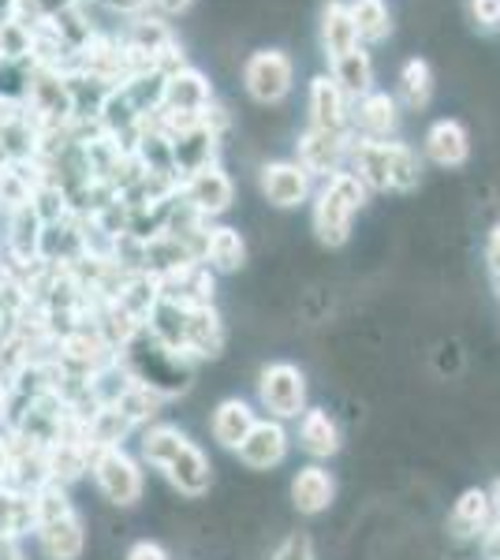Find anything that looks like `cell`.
<instances>
[{
  "instance_id": "cell-8",
  "label": "cell",
  "mask_w": 500,
  "mask_h": 560,
  "mask_svg": "<svg viewBox=\"0 0 500 560\" xmlns=\"http://www.w3.org/2000/svg\"><path fill=\"white\" fill-rule=\"evenodd\" d=\"M292 79H295V68L280 49H261L243 65V86H247V94L261 105L284 102L288 90H292Z\"/></svg>"
},
{
  "instance_id": "cell-3",
  "label": "cell",
  "mask_w": 500,
  "mask_h": 560,
  "mask_svg": "<svg viewBox=\"0 0 500 560\" xmlns=\"http://www.w3.org/2000/svg\"><path fill=\"white\" fill-rule=\"evenodd\" d=\"M34 501V535L42 553L49 560H79L86 549V527L79 520L75 504L60 482H45L31 493Z\"/></svg>"
},
{
  "instance_id": "cell-25",
  "label": "cell",
  "mask_w": 500,
  "mask_h": 560,
  "mask_svg": "<svg viewBox=\"0 0 500 560\" xmlns=\"http://www.w3.org/2000/svg\"><path fill=\"white\" fill-rule=\"evenodd\" d=\"M351 20L359 26V42H385L393 34V15H388L385 0H354Z\"/></svg>"
},
{
  "instance_id": "cell-20",
  "label": "cell",
  "mask_w": 500,
  "mask_h": 560,
  "mask_svg": "<svg viewBox=\"0 0 500 560\" xmlns=\"http://www.w3.org/2000/svg\"><path fill=\"white\" fill-rule=\"evenodd\" d=\"M426 158L441 168H460L470 158V139L456 120H438L426 131Z\"/></svg>"
},
{
  "instance_id": "cell-23",
  "label": "cell",
  "mask_w": 500,
  "mask_h": 560,
  "mask_svg": "<svg viewBox=\"0 0 500 560\" xmlns=\"http://www.w3.org/2000/svg\"><path fill=\"white\" fill-rule=\"evenodd\" d=\"M333 83L344 90L348 102H359L374 90V65H370V52L362 45L333 60Z\"/></svg>"
},
{
  "instance_id": "cell-30",
  "label": "cell",
  "mask_w": 500,
  "mask_h": 560,
  "mask_svg": "<svg viewBox=\"0 0 500 560\" xmlns=\"http://www.w3.org/2000/svg\"><path fill=\"white\" fill-rule=\"evenodd\" d=\"M127 560H168V553L158 541H135V546L127 549Z\"/></svg>"
},
{
  "instance_id": "cell-7",
  "label": "cell",
  "mask_w": 500,
  "mask_h": 560,
  "mask_svg": "<svg viewBox=\"0 0 500 560\" xmlns=\"http://www.w3.org/2000/svg\"><path fill=\"white\" fill-rule=\"evenodd\" d=\"M258 404L277 422H295L306 411V374L295 363H269L258 374Z\"/></svg>"
},
{
  "instance_id": "cell-39",
  "label": "cell",
  "mask_w": 500,
  "mask_h": 560,
  "mask_svg": "<svg viewBox=\"0 0 500 560\" xmlns=\"http://www.w3.org/2000/svg\"><path fill=\"white\" fill-rule=\"evenodd\" d=\"M75 4H79V8H83V4H86V0H75Z\"/></svg>"
},
{
  "instance_id": "cell-24",
  "label": "cell",
  "mask_w": 500,
  "mask_h": 560,
  "mask_svg": "<svg viewBox=\"0 0 500 560\" xmlns=\"http://www.w3.org/2000/svg\"><path fill=\"white\" fill-rule=\"evenodd\" d=\"M247 261V243L235 229H209L202 243V266L213 273H235Z\"/></svg>"
},
{
  "instance_id": "cell-26",
  "label": "cell",
  "mask_w": 500,
  "mask_h": 560,
  "mask_svg": "<svg viewBox=\"0 0 500 560\" xmlns=\"http://www.w3.org/2000/svg\"><path fill=\"white\" fill-rule=\"evenodd\" d=\"M399 94H404V105L407 108H426L433 97V71L426 60H407L404 71H399Z\"/></svg>"
},
{
  "instance_id": "cell-10",
  "label": "cell",
  "mask_w": 500,
  "mask_h": 560,
  "mask_svg": "<svg viewBox=\"0 0 500 560\" xmlns=\"http://www.w3.org/2000/svg\"><path fill=\"white\" fill-rule=\"evenodd\" d=\"M348 150H351L348 131L311 128L303 139H299V165H303L311 176L329 179L333 173H344V168H348Z\"/></svg>"
},
{
  "instance_id": "cell-17",
  "label": "cell",
  "mask_w": 500,
  "mask_h": 560,
  "mask_svg": "<svg viewBox=\"0 0 500 560\" xmlns=\"http://www.w3.org/2000/svg\"><path fill=\"white\" fill-rule=\"evenodd\" d=\"M354 131H359V139H370V142H385L388 135L396 131V102L388 94H377V90H370L367 97H359L354 102Z\"/></svg>"
},
{
  "instance_id": "cell-35",
  "label": "cell",
  "mask_w": 500,
  "mask_h": 560,
  "mask_svg": "<svg viewBox=\"0 0 500 560\" xmlns=\"http://www.w3.org/2000/svg\"><path fill=\"white\" fill-rule=\"evenodd\" d=\"M0 560H23V557H20V549H15V541L0 538Z\"/></svg>"
},
{
  "instance_id": "cell-36",
  "label": "cell",
  "mask_w": 500,
  "mask_h": 560,
  "mask_svg": "<svg viewBox=\"0 0 500 560\" xmlns=\"http://www.w3.org/2000/svg\"><path fill=\"white\" fill-rule=\"evenodd\" d=\"M489 504H493V520H500V478L489 486Z\"/></svg>"
},
{
  "instance_id": "cell-37",
  "label": "cell",
  "mask_w": 500,
  "mask_h": 560,
  "mask_svg": "<svg viewBox=\"0 0 500 560\" xmlns=\"http://www.w3.org/2000/svg\"><path fill=\"white\" fill-rule=\"evenodd\" d=\"M4 404H8V396H4V388H0V419H4Z\"/></svg>"
},
{
  "instance_id": "cell-14",
  "label": "cell",
  "mask_w": 500,
  "mask_h": 560,
  "mask_svg": "<svg viewBox=\"0 0 500 560\" xmlns=\"http://www.w3.org/2000/svg\"><path fill=\"white\" fill-rule=\"evenodd\" d=\"M333 497H336V482H333L329 467H322V464L299 467L292 478V504L299 516H322V512H329Z\"/></svg>"
},
{
  "instance_id": "cell-22",
  "label": "cell",
  "mask_w": 500,
  "mask_h": 560,
  "mask_svg": "<svg viewBox=\"0 0 500 560\" xmlns=\"http://www.w3.org/2000/svg\"><path fill=\"white\" fill-rule=\"evenodd\" d=\"M322 45H325V57L336 60L344 57V52L359 49V26L351 20V4H344V0H333L329 8H325L322 15Z\"/></svg>"
},
{
  "instance_id": "cell-1",
  "label": "cell",
  "mask_w": 500,
  "mask_h": 560,
  "mask_svg": "<svg viewBox=\"0 0 500 560\" xmlns=\"http://www.w3.org/2000/svg\"><path fill=\"white\" fill-rule=\"evenodd\" d=\"M139 448H142V459H147L150 467H158V471L168 478L172 490L184 493L187 501L206 497L209 486H213V467H209V456L187 438L184 430L168 427V422L147 427V430H142Z\"/></svg>"
},
{
  "instance_id": "cell-34",
  "label": "cell",
  "mask_w": 500,
  "mask_h": 560,
  "mask_svg": "<svg viewBox=\"0 0 500 560\" xmlns=\"http://www.w3.org/2000/svg\"><path fill=\"white\" fill-rule=\"evenodd\" d=\"M153 4L161 8V12L165 15H184L190 4H195V0H153Z\"/></svg>"
},
{
  "instance_id": "cell-28",
  "label": "cell",
  "mask_w": 500,
  "mask_h": 560,
  "mask_svg": "<svg viewBox=\"0 0 500 560\" xmlns=\"http://www.w3.org/2000/svg\"><path fill=\"white\" fill-rule=\"evenodd\" d=\"M470 15H475L478 26L497 31L500 26V0H470Z\"/></svg>"
},
{
  "instance_id": "cell-31",
  "label": "cell",
  "mask_w": 500,
  "mask_h": 560,
  "mask_svg": "<svg viewBox=\"0 0 500 560\" xmlns=\"http://www.w3.org/2000/svg\"><path fill=\"white\" fill-rule=\"evenodd\" d=\"M105 4L113 8V12H120V15H142L153 0H105Z\"/></svg>"
},
{
  "instance_id": "cell-27",
  "label": "cell",
  "mask_w": 500,
  "mask_h": 560,
  "mask_svg": "<svg viewBox=\"0 0 500 560\" xmlns=\"http://www.w3.org/2000/svg\"><path fill=\"white\" fill-rule=\"evenodd\" d=\"M269 560H317L314 557V541L295 530V535H288L277 549H272Z\"/></svg>"
},
{
  "instance_id": "cell-18",
  "label": "cell",
  "mask_w": 500,
  "mask_h": 560,
  "mask_svg": "<svg viewBox=\"0 0 500 560\" xmlns=\"http://www.w3.org/2000/svg\"><path fill=\"white\" fill-rule=\"evenodd\" d=\"M493 523V504H489V490H463L460 501L449 512V535L456 541L478 538L481 530Z\"/></svg>"
},
{
  "instance_id": "cell-5",
  "label": "cell",
  "mask_w": 500,
  "mask_h": 560,
  "mask_svg": "<svg viewBox=\"0 0 500 560\" xmlns=\"http://www.w3.org/2000/svg\"><path fill=\"white\" fill-rule=\"evenodd\" d=\"M367 202V187L354 173H333L325 179V187L314 198V232L325 247H344L351 236V221L354 213Z\"/></svg>"
},
{
  "instance_id": "cell-13",
  "label": "cell",
  "mask_w": 500,
  "mask_h": 560,
  "mask_svg": "<svg viewBox=\"0 0 500 560\" xmlns=\"http://www.w3.org/2000/svg\"><path fill=\"white\" fill-rule=\"evenodd\" d=\"M295 422H299V430H295L299 448H303L314 464L340 453V427H336V419L325 408H306Z\"/></svg>"
},
{
  "instance_id": "cell-33",
  "label": "cell",
  "mask_w": 500,
  "mask_h": 560,
  "mask_svg": "<svg viewBox=\"0 0 500 560\" xmlns=\"http://www.w3.org/2000/svg\"><path fill=\"white\" fill-rule=\"evenodd\" d=\"M486 258H489V269H500V224L489 232V243H486Z\"/></svg>"
},
{
  "instance_id": "cell-16",
  "label": "cell",
  "mask_w": 500,
  "mask_h": 560,
  "mask_svg": "<svg viewBox=\"0 0 500 560\" xmlns=\"http://www.w3.org/2000/svg\"><path fill=\"white\" fill-rule=\"evenodd\" d=\"M254 422H258V415L247 400H240V396H229V400H221L213 408V419H209V433H213V441L221 448H240L243 438L254 430Z\"/></svg>"
},
{
  "instance_id": "cell-6",
  "label": "cell",
  "mask_w": 500,
  "mask_h": 560,
  "mask_svg": "<svg viewBox=\"0 0 500 560\" xmlns=\"http://www.w3.org/2000/svg\"><path fill=\"white\" fill-rule=\"evenodd\" d=\"M90 475H94L97 490L105 493V501H113L116 509L139 504L142 490H147L139 459L124 453V445H90Z\"/></svg>"
},
{
  "instance_id": "cell-4",
  "label": "cell",
  "mask_w": 500,
  "mask_h": 560,
  "mask_svg": "<svg viewBox=\"0 0 500 560\" xmlns=\"http://www.w3.org/2000/svg\"><path fill=\"white\" fill-rule=\"evenodd\" d=\"M124 370L135 385L158 393L161 400L184 393L190 385L187 359L176 355V351H168L161 340H153L147 329H135L131 337L124 340Z\"/></svg>"
},
{
  "instance_id": "cell-32",
  "label": "cell",
  "mask_w": 500,
  "mask_h": 560,
  "mask_svg": "<svg viewBox=\"0 0 500 560\" xmlns=\"http://www.w3.org/2000/svg\"><path fill=\"white\" fill-rule=\"evenodd\" d=\"M12 471H15V456H12V445L0 438V486L12 482Z\"/></svg>"
},
{
  "instance_id": "cell-29",
  "label": "cell",
  "mask_w": 500,
  "mask_h": 560,
  "mask_svg": "<svg viewBox=\"0 0 500 560\" xmlns=\"http://www.w3.org/2000/svg\"><path fill=\"white\" fill-rule=\"evenodd\" d=\"M478 553H481V560H500V520H493L478 535Z\"/></svg>"
},
{
  "instance_id": "cell-21",
  "label": "cell",
  "mask_w": 500,
  "mask_h": 560,
  "mask_svg": "<svg viewBox=\"0 0 500 560\" xmlns=\"http://www.w3.org/2000/svg\"><path fill=\"white\" fill-rule=\"evenodd\" d=\"M161 108H165V113L202 116L209 108V83L195 68L176 71V75L165 79V105Z\"/></svg>"
},
{
  "instance_id": "cell-9",
  "label": "cell",
  "mask_w": 500,
  "mask_h": 560,
  "mask_svg": "<svg viewBox=\"0 0 500 560\" xmlns=\"http://www.w3.org/2000/svg\"><path fill=\"white\" fill-rule=\"evenodd\" d=\"M179 198H184L202 221H209V217H221L232 206L235 184H232V176L213 161V165H206V168H198V173L179 179Z\"/></svg>"
},
{
  "instance_id": "cell-19",
  "label": "cell",
  "mask_w": 500,
  "mask_h": 560,
  "mask_svg": "<svg viewBox=\"0 0 500 560\" xmlns=\"http://www.w3.org/2000/svg\"><path fill=\"white\" fill-rule=\"evenodd\" d=\"M224 348V325L217 318V311L209 303L202 306H187V345L184 355L198 359H213Z\"/></svg>"
},
{
  "instance_id": "cell-12",
  "label": "cell",
  "mask_w": 500,
  "mask_h": 560,
  "mask_svg": "<svg viewBox=\"0 0 500 560\" xmlns=\"http://www.w3.org/2000/svg\"><path fill=\"white\" fill-rule=\"evenodd\" d=\"M311 173L299 161H272L261 168V195L269 198L277 210H292L311 198Z\"/></svg>"
},
{
  "instance_id": "cell-2",
  "label": "cell",
  "mask_w": 500,
  "mask_h": 560,
  "mask_svg": "<svg viewBox=\"0 0 500 560\" xmlns=\"http://www.w3.org/2000/svg\"><path fill=\"white\" fill-rule=\"evenodd\" d=\"M348 173L359 176L367 191H415L422 179V161L407 142L351 139Z\"/></svg>"
},
{
  "instance_id": "cell-38",
  "label": "cell",
  "mask_w": 500,
  "mask_h": 560,
  "mask_svg": "<svg viewBox=\"0 0 500 560\" xmlns=\"http://www.w3.org/2000/svg\"><path fill=\"white\" fill-rule=\"evenodd\" d=\"M493 284H497V295H500V269H493Z\"/></svg>"
},
{
  "instance_id": "cell-11",
  "label": "cell",
  "mask_w": 500,
  "mask_h": 560,
  "mask_svg": "<svg viewBox=\"0 0 500 560\" xmlns=\"http://www.w3.org/2000/svg\"><path fill=\"white\" fill-rule=\"evenodd\" d=\"M288 448H292V438H288L284 422L258 419L235 453H240V459L251 471H272V467H280L288 459Z\"/></svg>"
},
{
  "instance_id": "cell-15",
  "label": "cell",
  "mask_w": 500,
  "mask_h": 560,
  "mask_svg": "<svg viewBox=\"0 0 500 560\" xmlns=\"http://www.w3.org/2000/svg\"><path fill=\"white\" fill-rule=\"evenodd\" d=\"M311 120L322 131H348L351 124V102L344 90L333 83V75H317L311 83Z\"/></svg>"
}]
</instances>
